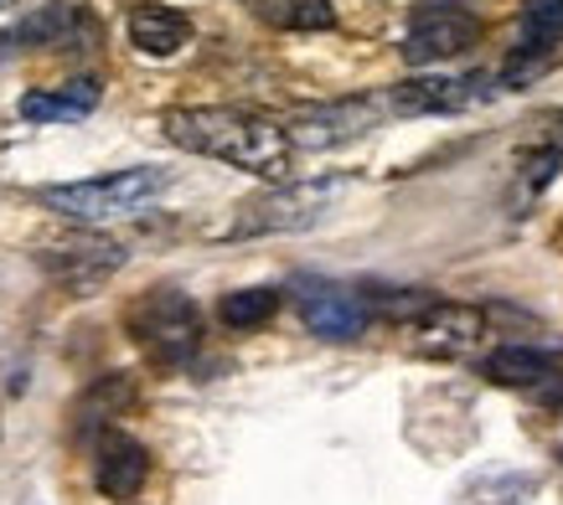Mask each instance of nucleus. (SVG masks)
Returning <instances> with one entry per match:
<instances>
[{"label": "nucleus", "instance_id": "a211bd4d", "mask_svg": "<svg viewBox=\"0 0 563 505\" xmlns=\"http://www.w3.org/2000/svg\"><path fill=\"white\" fill-rule=\"evenodd\" d=\"M532 495H538V474L496 470V474H481L476 485H465L461 505H532Z\"/></svg>", "mask_w": 563, "mask_h": 505}, {"label": "nucleus", "instance_id": "f8f14e48", "mask_svg": "<svg viewBox=\"0 0 563 505\" xmlns=\"http://www.w3.org/2000/svg\"><path fill=\"white\" fill-rule=\"evenodd\" d=\"M103 88L93 78H73V83H57V88H32L26 99H21V119H32V124H78L99 109Z\"/></svg>", "mask_w": 563, "mask_h": 505}, {"label": "nucleus", "instance_id": "423d86ee", "mask_svg": "<svg viewBox=\"0 0 563 505\" xmlns=\"http://www.w3.org/2000/svg\"><path fill=\"white\" fill-rule=\"evenodd\" d=\"M336 181H316V186H285L269 191L264 202H249L243 217L228 227V237H254V233H290V227H310L325 212V202L336 197Z\"/></svg>", "mask_w": 563, "mask_h": 505}, {"label": "nucleus", "instance_id": "7ed1b4c3", "mask_svg": "<svg viewBox=\"0 0 563 505\" xmlns=\"http://www.w3.org/2000/svg\"><path fill=\"white\" fill-rule=\"evenodd\" d=\"M124 325H130L140 351L161 361V367H187L197 346H202V315L181 289H151L145 300L130 304Z\"/></svg>", "mask_w": 563, "mask_h": 505}, {"label": "nucleus", "instance_id": "9b49d317", "mask_svg": "<svg viewBox=\"0 0 563 505\" xmlns=\"http://www.w3.org/2000/svg\"><path fill=\"white\" fill-rule=\"evenodd\" d=\"M42 263H47V269L57 273L68 289H93V284H103V279L124 263V248L114 243V237L88 233V237L63 243V248H47V252H42Z\"/></svg>", "mask_w": 563, "mask_h": 505}, {"label": "nucleus", "instance_id": "4468645a", "mask_svg": "<svg viewBox=\"0 0 563 505\" xmlns=\"http://www.w3.org/2000/svg\"><path fill=\"white\" fill-rule=\"evenodd\" d=\"M481 377L496 382V388L532 392V388H543L548 377H559V367H553V356L548 351H532V346H501V351H492L486 361H481Z\"/></svg>", "mask_w": 563, "mask_h": 505}, {"label": "nucleus", "instance_id": "0eeeda50", "mask_svg": "<svg viewBox=\"0 0 563 505\" xmlns=\"http://www.w3.org/2000/svg\"><path fill=\"white\" fill-rule=\"evenodd\" d=\"M300 321L310 325V336L321 340H357L367 330V321H373V304L362 300L357 289L310 279V284H300Z\"/></svg>", "mask_w": 563, "mask_h": 505}, {"label": "nucleus", "instance_id": "20e7f679", "mask_svg": "<svg viewBox=\"0 0 563 505\" xmlns=\"http://www.w3.org/2000/svg\"><path fill=\"white\" fill-rule=\"evenodd\" d=\"M476 36H481V21L465 5H455V0H424L413 11L409 36H404V57H409L413 68H434L444 57L471 52Z\"/></svg>", "mask_w": 563, "mask_h": 505}, {"label": "nucleus", "instance_id": "2eb2a0df", "mask_svg": "<svg viewBox=\"0 0 563 505\" xmlns=\"http://www.w3.org/2000/svg\"><path fill=\"white\" fill-rule=\"evenodd\" d=\"M84 32H93L88 16L63 0V5H42L36 16L21 21L16 32H5L0 47H63V42H73V36H84Z\"/></svg>", "mask_w": 563, "mask_h": 505}, {"label": "nucleus", "instance_id": "6e6552de", "mask_svg": "<svg viewBox=\"0 0 563 505\" xmlns=\"http://www.w3.org/2000/svg\"><path fill=\"white\" fill-rule=\"evenodd\" d=\"M93 480L109 501H135L145 480H151V449L130 438L124 428H103L99 454H93Z\"/></svg>", "mask_w": 563, "mask_h": 505}, {"label": "nucleus", "instance_id": "dca6fc26", "mask_svg": "<svg viewBox=\"0 0 563 505\" xmlns=\"http://www.w3.org/2000/svg\"><path fill=\"white\" fill-rule=\"evenodd\" d=\"M258 21H269L279 32H331L336 5L331 0H249Z\"/></svg>", "mask_w": 563, "mask_h": 505}, {"label": "nucleus", "instance_id": "aec40b11", "mask_svg": "<svg viewBox=\"0 0 563 505\" xmlns=\"http://www.w3.org/2000/svg\"><path fill=\"white\" fill-rule=\"evenodd\" d=\"M5 5H21V0H0V11H5Z\"/></svg>", "mask_w": 563, "mask_h": 505}, {"label": "nucleus", "instance_id": "1a4fd4ad", "mask_svg": "<svg viewBox=\"0 0 563 505\" xmlns=\"http://www.w3.org/2000/svg\"><path fill=\"white\" fill-rule=\"evenodd\" d=\"M377 124V103L373 99H342V103H321V109H306L295 119L290 145L300 150H325V145H342V139H357Z\"/></svg>", "mask_w": 563, "mask_h": 505}, {"label": "nucleus", "instance_id": "f257e3e1", "mask_svg": "<svg viewBox=\"0 0 563 505\" xmlns=\"http://www.w3.org/2000/svg\"><path fill=\"white\" fill-rule=\"evenodd\" d=\"M161 130L181 150L222 160V166H233V170H249L258 181H285L290 176L295 145L285 135V124H274L269 114H254V109H228V103H212V109H166Z\"/></svg>", "mask_w": 563, "mask_h": 505}, {"label": "nucleus", "instance_id": "f03ea898", "mask_svg": "<svg viewBox=\"0 0 563 505\" xmlns=\"http://www.w3.org/2000/svg\"><path fill=\"white\" fill-rule=\"evenodd\" d=\"M172 186L166 166H135V170H114V176H93V181H73V186H47L42 206H52L57 217L84 222V227H103V222L140 217L151 212Z\"/></svg>", "mask_w": 563, "mask_h": 505}, {"label": "nucleus", "instance_id": "39448f33", "mask_svg": "<svg viewBox=\"0 0 563 505\" xmlns=\"http://www.w3.org/2000/svg\"><path fill=\"white\" fill-rule=\"evenodd\" d=\"M409 336H413V351L419 356H434V361H461V356H471L481 346L486 321H481V310H471V304L429 300L424 310L409 321Z\"/></svg>", "mask_w": 563, "mask_h": 505}, {"label": "nucleus", "instance_id": "6ab92c4d", "mask_svg": "<svg viewBox=\"0 0 563 505\" xmlns=\"http://www.w3.org/2000/svg\"><path fill=\"white\" fill-rule=\"evenodd\" d=\"M279 315V289H233V294H222L218 304V321L228 330H258V325H269Z\"/></svg>", "mask_w": 563, "mask_h": 505}, {"label": "nucleus", "instance_id": "9d476101", "mask_svg": "<svg viewBox=\"0 0 563 505\" xmlns=\"http://www.w3.org/2000/svg\"><path fill=\"white\" fill-rule=\"evenodd\" d=\"M481 78H450V72H429V78H409V83L388 88V109L393 114H461L471 103H481Z\"/></svg>", "mask_w": 563, "mask_h": 505}, {"label": "nucleus", "instance_id": "f3484780", "mask_svg": "<svg viewBox=\"0 0 563 505\" xmlns=\"http://www.w3.org/2000/svg\"><path fill=\"white\" fill-rule=\"evenodd\" d=\"M563 47V0H528L522 21H517V52H553Z\"/></svg>", "mask_w": 563, "mask_h": 505}, {"label": "nucleus", "instance_id": "ddd939ff", "mask_svg": "<svg viewBox=\"0 0 563 505\" xmlns=\"http://www.w3.org/2000/svg\"><path fill=\"white\" fill-rule=\"evenodd\" d=\"M124 26H130L135 52H145V57H176L191 42V21L172 5H130Z\"/></svg>", "mask_w": 563, "mask_h": 505}]
</instances>
